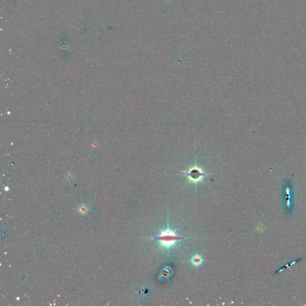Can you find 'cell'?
I'll return each instance as SVG.
<instances>
[{
    "label": "cell",
    "instance_id": "obj_1",
    "mask_svg": "<svg viewBox=\"0 0 306 306\" xmlns=\"http://www.w3.org/2000/svg\"><path fill=\"white\" fill-rule=\"evenodd\" d=\"M152 238L160 241V247H166L167 248V249L169 250L171 247L175 245L177 241L181 240L185 238L178 235L175 231L171 230L169 228L168 221L167 230L161 231L160 235L158 236L153 237Z\"/></svg>",
    "mask_w": 306,
    "mask_h": 306
},
{
    "label": "cell",
    "instance_id": "obj_2",
    "mask_svg": "<svg viewBox=\"0 0 306 306\" xmlns=\"http://www.w3.org/2000/svg\"><path fill=\"white\" fill-rule=\"evenodd\" d=\"M190 180L194 181V182H198L200 180L202 177L204 176L205 175H207L204 173L201 172L199 169H193L189 171L188 172L185 173Z\"/></svg>",
    "mask_w": 306,
    "mask_h": 306
},
{
    "label": "cell",
    "instance_id": "obj_3",
    "mask_svg": "<svg viewBox=\"0 0 306 306\" xmlns=\"http://www.w3.org/2000/svg\"><path fill=\"white\" fill-rule=\"evenodd\" d=\"M191 262L194 265L198 266L202 264L203 259L198 254H196L194 256H192V258L191 259Z\"/></svg>",
    "mask_w": 306,
    "mask_h": 306
}]
</instances>
